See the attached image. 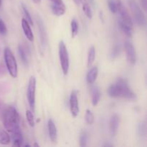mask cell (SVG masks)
<instances>
[{
	"label": "cell",
	"instance_id": "obj_20",
	"mask_svg": "<svg viewBox=\"0 0 147 147\" xmlns=\"http://www.w3.org/2000/svg\"><path fill=\"white\" fill-rule=\"evenodd\" d=\"M119 25L121 30H122V32H124V34L126 36H128L129 37H131L132 34H133V28L132 27H130L129 26L123 24V23H122L120 21H119Z\"/></svg>",
	"mask_w": 147,
	"mask_h": 147
},
{
	"label": "cell",
	"instance_id": "obj_9",
	"mask_svg": "<svg viewBox=\"0 0 147 147\" xmlns=\"http://www.w3.org/2000/svg\"><path fill=\"white\" fill-rule=\"evenodd\" d=\"M51 1V9L53 14L57 17L63 16L66 10L65 5L63 0H50Z\"/></svg>",
	"mask_w": 147,
	"mask_h": 147
},
{
	"label": "cell",
	"instance_id": "obj_18",
	"mask_svg": "<svg viewBox=\"0 0 147 147\" xmlns=\"http://www.w3.org/2000/svg\"><path fill=\"white\" fill-rule=\"evenodd\" d=\"M10 136L8 132L0 126V144L1 145H8L9 144Z\"/></svg>",
	"mask_w": 147,
	"mask_h": 147
},
{
	"label": "cell",
	"instance_id": "obj_14",
	"mask_svg": "<svg viewBox=\"0 0 147 147\" xmlns=\"http://www.w3.org/2000/svg\"><path fill=\"white\" fill-rule=\"evenodd\" d=\"M47 127H48V133L50 136V139L53 143H55L57 142V128H56L55 124L53 122L52 119H50L47 123Z\"/></svg>",
	"mask_w": 147,
	"mask_h": 147
},
{
	"label": "cell",
	"instance_id": "obj_29",
	"mask_svg": "<svg viewBox=\"0 0 147 147\" xmlns=\"http://www.w3.org/2000/svg\"><path fill=\"white\" fill-rule=\"evenodd\" d=\"M121 50V46L119 45H117L115 46L113 48V50H112L111 53V59L116 58L120 55Z\"/></svg>",
	"mask_w": 147,
	"mask_h": 147
},
{
	"label": "cell",
	"instance_id": "obj_3",
	"mask_svg": "<svg viewBox=\"0 0 147 147\" xmlns=\"http://www.w3.org/2000/svg\"><path fill=\"white\" fill-rule=\"evenodd\" d=\"M4 55V61H5L7 70L9 73L10 76L15 78L17 77V74H18V67H17V63L16 61L15 57L9 47L5 48Z\"/></svg>",
	"mask_w": 147,
	"mask_h": 147
},
{
	"label": "cell",
	"instance_id": "obj_24",
	"mask_svg": "<svg viewBox=\"0 0 147 147\" xmlns=\"http://www.w3.org/2000/svg\"><path fill=\"white\" fill-rule=\"evenodd\" d=\"M71 34H72V38H75L76 36L78 34V23L77 20H73L71 21Z\"/></svg>",
	"mask_w": 147,
	"mask_h": 147
},
{
	"label": "cell",
	"instance_id": "obj_39",
	"mask_svg": "<svg viewBox=\"0 0 147 147\" xmlns=\"http://www.w3.org/2000/svg\"><path fill=\"white\" fill-rule=\"evenodd\" d=\"M1 0H0V6H1Z\"/></svg>",
	"mask_w": 147,
	"mask_h": 147
},
{
	"label": "cell",
	"instance_id": "obj_19",
	"mask_svg": "<svg viewBox=\"0 0 147 147\" xmlns=\"http://www.w3.org/2000/svg\"><path fill=\"white\" fill-rule=\"evenodd\" d=\"M96 58V49L93 46L90 47L88 53V59H87V66L90 67L93 65Z\"/></svg>",
	"mask_w": 147,
	"mask_h": 147
},
{
	"label": "cell",
	"instance_id": "obj_34",
	"mask_svg": "<svg viewBox=\"0 0 147 147\" xmlns=\"http://www.w3.org/2000/svg\"><path fill=\"white\" fill-rule=\"evenodd\" d=\"M4 71H5V70H4V67H3V65L0 64V74H4Z\"/></svg>",
	"mask_w": 147,
	"mask_h": 147
},
{
	"label": "cell",
	"instance_id": "obj_16",
	"mask_svg": "<svg viewBox=\"0 0 147 147\" xmlns=\"http://www.w3.org/2000/svg\"><path fill=\"white\" fill-rule=\"evenodd\" d=\"M100 89L98 86H94L91 88V97H92V104L93 106H96L100 101Z\"/></svg>",
	"mask_w": 147,
	"mask_h": 147
},
{
	"label": "cell",
	"instance_id": "obj_36",
	"mask_svg": "<svg viewBox=\"0 0 147 147\" xmlns=\"http://www.w3.org/2000/svg\"><path fill=\"white\" fill-rule=\"evenodd\" d=\"M33 1H34V3H36V4H39V3L41 1V0H33Z\"/></svg>",
	"mask_w": 147,
	"mask_h": 147
},
{
	"label": "cell",
	"instance_id": "obj_5",
	"mask_svg": "<svg viewBox=\"0 0 147 147\" xmlns=\"http://www.w3.org/2000/svg\"><path fill=\"white\" fill-rule=\"evenodd\" d=\"M59 58H60V65L63 74L67 76L70 67V59H69L68 51L63 41H60L59 43Z\"/></svg>",
	"mask_w": 147,
	"mask_h": 147
},
{
	"label": "cell",
	"instance_id": "obj_28",
	"mask_svg": "<svg viewBox=\"0 0 147 147\" xmlns=\"http://www.w3.org/2000/svg\"><path fill=\"white\" fill-rule=\"evenodd\" d=\"M26 118H27V121L28 122L29 125L31 127H34V116H33L32 111L30 110H27L26 111Z\"/></svg>",
	"mask_w": 147,
	"mask_h": 147
},
{
	"label": "cell",
	"instance_id": "obj_25",
	"mask_svg": "<svg viewBox=\"0 0 147 147\" xmlns=\"http://www.w3.org/2000/svg\"><path fill=\"white\" fill-rule=\"evenodd\" d=\"M108 5L110 11L115 14L118 10V0H108Z\"/></svg>",
	"mask_w": 147,
	"mask_h": 147
},
{
	"label": "cell",
	"instance_id": "obj_26",
	"mask_svg": "<svg viewBox=\"0 0 147 147\" xmlns=\"http://www.w3.org/2000/svg\"><path fill=\"white\" fill-rule=\"evenodd\" d=\"M85 119H86V122L89 125H92L94 122V116H93V113L90 110L87 109L86 112V115H85Z\"/></svg>",
	"mask_w": 147,
	"mask_h": 147
},
{
	"label": "cell",
	"instance_id": "obj_37",
	"mask_svg": "<svg viewBox=\"0 0 147 147\" xmlns=\"http://www.w3.org/2000/svg\"><path fill=\"white\" fill-rule=\"evenodd\" d=\"M74 1H75V2L77 3V4H79V3L80 2V1H81V0H74Z\"/></svg>",
	"mask_w": 147,
	"mask_h": 147
},
{
	"label": "cell",
	"instance_id": "obj_21",
	"mask_svg": "<svg viewBox=\"0 0 147 147\" xmlns=\"http://www.w3.org/2000/svg\"><path fill=\"white\" fill-rule=\"evenodd\" d=\"M18 52H19V55H20V57L21 58L22 61V63H24V65H28V58H27V55L26 53L25 50H24V48L20 45L18 47Z\"/></svg>",
	"mask_w": 147,
	"mask_h": 147
},
{
	"label": "cell",
	"instance_id": "obj_23",
	"mask_svg": "<svg viewBox=\"0 0 147 147\" xmlns=\"http://www.w3.org/2000/svg\"><path fill=\"white\" fill-rule=\"evenodd\" d=\"M87 131L86 130H82L80 133V137H79V141H80V146H86L88 143V138Z\"/></svg>",
	"mask_w": 147,
	"mask_h": 147
},
{
	"label": "cell",
	"instance_id": "obj_33",
	"mask_svg": "<svg viewBox=\"0 0 147 147\" xmlns=\"http://www.w3.org/2000/svg\"><path fill=\"white\" fill-rule=\"evenodd\" d=\"M141 3V5H142V7L143 8V9L144 11L146 10V5H147V0H139Z\"/></svg>",
	"mask_w": 147,
	"mask_h": 147
},
{
	"label": "cell",
	"instance_id": "obj_30",
	"mask_svg": "<svg viewBox=\"0 0 147 147\" xmlns=\"http://www.w3.org/2000/svg\"><path fill=\"white\" fill-rule=\"evenodd\" d=\"M22 9H23V11H24V15H25V20H27V22H29V24H33V22H32V17H31V15H30V12H29V11L27 10V7H25V5H24V4H22Z\"/></svg>",
	"mask_w": 147,
	"mask_h": 147
},
{
	"label": "cell",
	"instance_id": "obj_32",
	"mask_svg": "<svg viewBox=\"0 0 147 147\" xmlns=\"http://www.w3.org/2000/svg\"><path fill=\"white\" fill-rule=\"evenodd\" d=\"M5 109L6 108H5V106H4V103H1V102H0V119H1V118H2L3 113H4Z\"/></svg>",
	"mask_w": 147,
	"mask_h": 147
},
{
	"label": "cell",
	"instance_id": "obj_35",
	"mask_svg": "<svg viewBox=\"0 0 147 147\" xmlns=\"http://www.w3.org/2000/svg\"><path fill=\"white\" fill-rule=\"evenodd\" d=\"M103 146L104 147H111L113 146V144H105L103 145Z\"/></svg>",
	"mask_w": 147,
	"mask_h": 147
},
{
	"label": "cell",
	"instance_id": "obj_2",
	"mask_svg": "<svg viewBox=\"0 0 147 147\" xmlns=\"http://www.w3.org/2000/svg\"><path fill=\"white\" fill-rule=\"evenodd\" d=\"M2 120L4 128L9 133L20 129V116L17 109L13 106L6 108L2 115Z\"/></svg>",
	"mask_w": 147,
	"mask_h": 147
},
{
	"label": "cell",
	"instance_id": "obj_4",
	"mask_svg": "<svg viewBox=\"0 0 147 147\" xmlns=\"http://www.w3.org/2000/svg\"><path fill=\"white\" fill-rule=\"evenodd\" d=\"M128 4L131 9L134 19L136 24L141 27H145L146 26V17L142 10L140 6L135 0H128Z\"/></svg>",
	"mask_w": 147,
	"mask_h": 147
},
{
	"label": "cell",
	"instance_id": "obj_7",
	"mask_svg": "<svg viewBox=\"0 0 147 147\" xmlns=\"http://www.w3.org/2000/svg\"><path fill=\"white\" fill-rule=\"evenodd\" d=\"M117 12L119 14V21L121 22L123 24L129 26L130 27L133 28V22H132L131 18L130 17L129 11L126 9V7H123L121 0H118V10Z\"/></svg>",
	"mask_w": 147,
	"mask_h": 147
},
{
	"label": "cell",
	"instance_id": "obj_15",
	"mask_svg": "<svg viewBox=\"0 0 147 147\" xmlns=\"http://www.w3.org/2000/svg\"><path fill=\"white\" fill-rule=\"evenodd\" d=\"M12 145L14 146H21L23 143V136L21 129L11 133Z\"/></svg>",
	"mask_w": 147,
	"mask_h": 147
},
{
	"label": "cell",
	"instance_id": "obj_11",
	"mask_svg": "<svg viewBox=\"0 0 147 147\" xmlns=\"http://www.w3.org/2000/svg\"><path fill=\"white\" fill-rule=\"evenodd\" d=\"M127 60L130 64L134 65L136 61V53L133 44L130 42H126L124 45Z\"/></svg>",
	"mask_w": 147,
	"mask_h": 147
},
{
	"label": "cell",
	"instance_id": "obj_27",
	"mask_svg": "<svg viewBox=\"0 0 147 147\" xmlns=\"http://www.w3.org/2000/svg\"><path fill=\"white\" fill-rule=\"evenodd\" d=\"M83 10L84 11L85 14L86 15V17L89 19H91L93 17V12H92V10L90 9V5L88 4L87 2L83 3Z\"/></svg>",
	"mask_w": 147,
	"mask_h": 147
},
{
	"label": "cell",
	"instance_id": "obj_6",
	"mask_svg": "<svg viewBox=\"0 0 147 147\" xmlns=\"http://www.w3.org/2000/svg\"><path fill=\"white\" fill-rule=\"evenodd\" d=\"M35 91L36 78L34 76H31L30 80H29L27 97L30 107L31 110L32 111V112H34V109H35Z\"/></svg>",
	"mask_w": 147,
	"mask_h": 147
},
{
	"label": "cell",
	"instance_id": "obj_38",
	"mask_svg": "<svg viewBox=\"0 0 147 147\" xmlns=\"http://www.w3.org/2000/svg\"><path fill=\"white\" fill-rule=\"evenodd\" d=\"M34 146H39V144H34Z\"/></svg>",
	"mask_w": 147,
	"mask_h": 147
},
{
	"label": "cell",
	"instance_id": "obj_13",
	"mask_svg": "<svg viewBox=\"0 0 147 147\" xmlns=\"http://www.w3.org/2000/svg\"><path fill=\"white\" fill-rule=\"evenodd\" d=\"M22 27L24 35L27 37V40H30V42H32L34 40V35H33L32 31L31 30V27H30V24H29L28 22L24 18H23L22 20Z\"/></svg>",
	"mask_w": 147,
	"mask_h": 147
},
{
	"label": "cell",
	"instance_id": "obj_22",
	"mask_svg": "<svg viewBox=\"0 0 147 147\" xmlns=\"http://www.w3.org/2000/svg\"><path fill=\"white\" fill-rule=\"evenodd\" d=\"M137 133L140 136H145L146 135V125L145 121H141L138 123Z\"/></svg>",
	"mask_w": 147,
	"mask_h": 147
},
{
	"label": "cell",
	"instance_id": "obj_1",
	"mask_svg": "<svg viewBox=\"0 0 147 147\" xmlns=\"http://www.w3.org/2000/svg\"><path fill=\"white\" fill-rule=\"evenodd\" d=\"M107 93L111 98H122L130 100L136 99V94L129 88L127 81L123 78H119L114 84L111 85Z\"/></svg>",
	"mask_w": 147,
	"mask_h": 147
},
{
	"label": "cell",
	"instance_id": "obj_17",
	"mask_svg": "<svg viewBox=\"0 0 147 147\" xmlns=\"http://www.w3.org/2000/svg\"><path fill=\"white\" fill-rule=\"evenodd\" d=\"M98 74V69L97 67H93L90 68L86 76V80L88 84H93L96 80Z\"/></svg>",
	"mask_w": 147,
	"mask_h": 147
},
{
	"label": "cell",
	"instance_id": "obj_31",
	"mask_svg": "<svg viewBox=\"0 0 147 147\" xmlns=\"http://www.w3.org/2000/svg\"><path fill=\"white\" fill-rule=\"evenodd\" d=\"M7 32V28L4 22L0 18V34L5 35Z\"/></svg>",
	"mask_w": 147,
	"mask_h": 147
},
{
	"label": "cell",
	"instance_id": "obj_10",
	"mask_svg": "<svg viewBox=\"0 0 147 147\" xmlns=\"http://www.w3.org/2000/svg\"><path fill=\"white\" fill-rule=\"evenodd\" d=\"M37 19V26H38L39 30V35H40V43H41V46L42 47V48L44 49L47 44V32H46V29L45 27V24L39 16Z\"/></svg>",
	"mask_w": 147,
	"mask_h": 147
},
{
	"label": "cell",
	"instance_id": "obj_8",
	"mask_svg": "<svg viewBox=\"0 0 147 147\" xmlns=\"http://www.w3.org/2000/svg\"><path fill=\"white\" fill-rule=\"evenodd\" d=\"M69 103H70V110L71 115L73 117L76 118L79 113V103L76 90H73L70 93Z\"/></svg>",
	"mask_w": 147,
	"mask_h": 147
},
{
	"label": "cell",
	"instance_id": "obj_12",
	"mask_svg": "<svg viewBox=\"0 0 147 147\" xmlns=\"http://www.w3.org/2000/svg\"><path fill=\"white\" fill-rule=\"evenodd\" d=\"M119 122H120V119L116 113L111 116L110 121H109V133H110L111 136H115L117 134Z\"/></svg>",
	"mask_w": 147,
	"mask_h": 147
}]
</instances>
